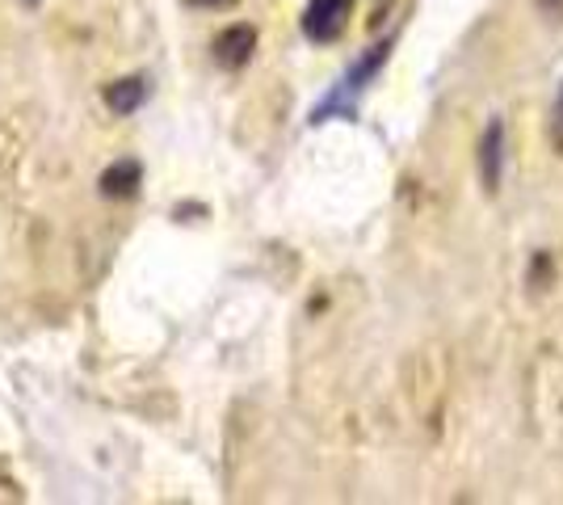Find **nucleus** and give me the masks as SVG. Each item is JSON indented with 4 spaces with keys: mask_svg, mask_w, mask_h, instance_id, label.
I'll return each mask as SVG.
<instances>
[{
    "mask_svg": "<svg viewBox=\"0 0 563 505\" xmlns=\"http://www.w3.org/2000/svg\"><path fill=\"white\" fill-rule=\"evenodd\" d=\"M387 55H391V39L387 43H378V47H371L357 64H353L350 73L336 80V89H332L316 110H311V122H329V119H353L357 114V97L366 94V85L375 80L378 73H383V64H387Z\"/></svg>",
    "mask_w": 563,
    "mask_h": 505,
    "instance_id": "1",
    "label": "nucleus"
},
{
    "mask_svg": "<svg viewBox=\"0 0 563 505\" xmlns=\"http://www.w3.org/2000/svg\"><path fill=\"white\" fill-rule=\"evenodd\" d=\"M353 0H311L303 9V34L311 43H336L350 25Z\"/></svg>",
    "mask_w": 563,
    "mask_h": 505,
    "instance_id": "2",
    "label": "nucleus"
},
{
    "mask_svg": "<svg viewBox=\"0 0 563 505\" xmlns=\"http://www.w3.org/2000/svg\"><path fill=\"white\" fill-rule=\"evenodd\" d=\"M500 177H505V119H493L479 144V182L488 194H496Z\"/></svg>",
    "mask_w": 563,
    "mask_h": 505,
    "instance_id": "3",
    "label": "nucleus"
},
{
    "mask_svg": "<svg viewBox=\"0 0 563 505\" xmlns=\"http://www.w3.org/2000/svg\"><path fill=\"white\" fill-rule=\"evenodd\" d=\"M253 51H257V30H253V25H228V30L214 39V59H219L223 68H232V73L253 59Z\"/></svg>",
    "mask_w": 563,
    "mask_h": 505,
    "instance_id": "4",
    "label": "nucleus"
},
{
    "mask_svg": "<svg viewBox=\"0 0 563 505\" xmlns=\"http://www.w3.org/2000/svg\"><path fill=\"white\" fill-rule=\"evenodd\" d=\"M140 186H143L140 161H114V165L101 173V194L106 198H131Z\"/></svg>",
    "mask_w": 563,
    "mask_h": 505,
    "instance_id": "5",
    "label": "nucleus"
},
{
    "mask_svg": "<svg viewBox=\"0 0 563 505\" xmlns=\"http://www.w3.org/2000/svg\"><path fill=\"white\" fill-rule=\"evenodd\" d=\"M143 97H147V80H143V76H122V80H114V85L106 89V106H110L114 114H135L143 106Z\"/></svg>",
    "mask_w": 563,
    "mask_h": 505,
    "instance_id": "6",
    "label": "nucleus"
},
{
    "mask_svg": "<svg viewBox=\"0 0 563 505\" xmlns=\"http://www.w3.org/2000/svg\"><path fill=\"white\" fill-rule=\"evenodd\" d=\"M551 147L563 152V80L555 89V101H551Z\"/></svg>",
    "mask_w": 563,
    "mask_h": 505,
    "instance_id": "7",
    "label": "nucleus"
},
{
    "mask_svg": "<svg viewBox=\"0 0 563 505\" xmlns=\"http://www.w3.org/2000/svg\"><path fill=\"white\" fill-rule=\"evenodd\" d=\"M539 9H547V13H563V0H539Z\"/></svg>",
    "mask_w": 563,
    "mask_h": 505,
    "instance_id": "8",
    "label": "nucleus"
},
{
    "mask_svg": "<svg viewBox=\"0 0 563 505\" xmlns=\"http://www.w3.org/2000/svg\"><path fill=\"white\" fill-rule=\"evenodd\" d=\"M189 4H198V9H214V4H223V0H189Z\"/></svg>",
    "mask_w": 563,
    "mask_h": 505,
    "instance_id": "9",
    "label": "nucleus"
},
{
    "mask_svg": "<svg viewBox=\"0 0 563 505\" xmlns=\"http://www.w3.org/2000/svg\"><path fill=\"white\" fill-rule=\"evenodd\" d=\"M25 4H34V0H25Z\"/></svg>",
    "mask_w": 563,
    "mask_h": 505,
    "instance_id": "10",
    "label": "nucleus"
}]
</instances>
